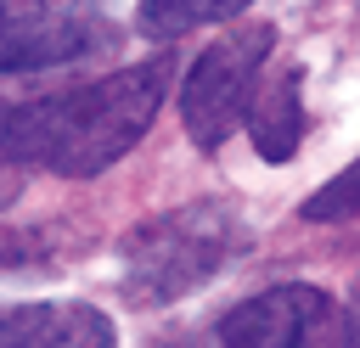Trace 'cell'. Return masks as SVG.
<instances>
[{"label": "cell", "mask_w": 360, "mask_h": 348, "mask_svg": "<svg viewBox=\"0 0 360 348\" xmlns=\"http://www.w3.org/2000/svg\"><path fill=\"white\" fill-rule=\"evenodd\" d=\"M298 84H304V73L287 67L281 79L253 84V95H248V112L242 118H248L253 152L270 157V163H287L298 152V140H304V95H298Z\"/></svg>", "instance_id": "7"}, {"label": "cell", "mask_w": 360, "mask_h": 348, "mask_svg": "<svg viewBox=\"0 0 360 348\" xmlns=\"http://www.w3.org/2000/svg\"><path fill=\"white\" fill-rule=\"evenodd\" d=\"M242 6H253V0H141L135 6V28L146 39H180V34L202 28V22L236 17Z\"/></svg>", "instance_id": "8"}, {"label": "cell", "mask_w": 360, "mask_h": 348, "mask_svg": "<svg viewBox=\"0 0 360 348\" xmlns=\"http://www.w3.org/2000/svg\"><path fill=\"white\" fill-rule=\"evenodd\" d=\"M112 320L90 303H11L0 309V348H112Z\"/></svg>", "instance_id": "6"}, {"label": "cell", "mask_w": 360, "mask_h": 348, "mask_svg": "<svg viewBox=\"0 0 360 348\" xmlns=\"http://www.w3.org/2000/svg\"><path fill=\"white\" fill-rule=\"evenodd\" d=\"M163 90H169V62H141L96 84L22 101L17 112L0 118V152L11 163L62 180H90L146 135L152 112L163 107Z\"/></svg>", "instance_id": "1"}, {"label": "cell", "mask_w": 360, "mask_h": 348, "mask_svg": "<svg viewBox=\"0 0 360 348\" xmlns=\"http://www.w3.org/2000/svg\"><path fill=\"white\" fill-rule=\"evenodd\" d=\"M248 247V225L225 202H186L124 236V292L135 303H174L208 286Z\"/></svg>", "instance_id": "2"}, {"label": "cell", "mask_w": 360, "mask_h": 348, "mask_svg": "<svg viewBox=\"0 0 360 348\" xmlns=\"http://www.w3.org/2000/svg\"><path fill=\"white\" fill-rule=\"evenodd\" d=\"M112 39L107 0H0V73L62 67Z\"/></svg>", "instance_id": "4"}, {"label": "cell", "mask_w": 360, "mask_h": 348, "mask_svg": "<svg viewBox=\"0 0 360 348\" xmlns=\"http://www.w3.org/2000/svg\"><path fill=\"white\" fill-rule=\"evenodd\" d=\"M225 348H349L343 309L315 286H270L219 320Z\"/></svg>", "instance_id": "5"}, {"label": "cell", "mask_w": 360, "mask_h": 348, "mask_svg": "<svg viewBox=\"0 0 360 348\" xmlns=\"http://www.w3.org/2000/svg\"><path fill=\"white\" fill-rule=\"evenodd\" d=\"M270 45H276V28H270V22H242V28L219 34V39L191 62V73H186V84H180V123H186V135H191L202 152H214V146L242 123L248 95H253V84H259L264 62H270Z\"/></svg>", "instance_id": "3"}, {"label": "cell", "mask_w": 360, "mask_h": 348, "mask_svg": "<svg viewBox=\"0 0 360 348\" xmlns=\"http://www.w3.org/2000/svg\"><path fill=\"white\" fill-rule=\"evenodd\" d=\"M354 208H360V180H354V168H343L338 180H326V191H315L304 202V219H315V225H349Z\"/></svg>", "instance_id": "9"}]
</instances>
